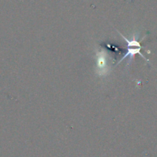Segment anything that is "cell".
I'll list each match as a JSON object with an SVG mask.
<instances>
[{"label":"cell","mask_w":157,"mask_h":157,"mask_svg":"<svg viewBox=\"0 0 157 157\" xmlns=\"http://www.w3.org/2000/svg\"><path fill=\"white\" fill-rule=\"evenodd\" d=\"M120 34V36H122V37L123 38V39H125V41H126V48H130V47H138V48H143L142 47L141 44H140V42L137 40V39H138V37L136 36H132V39H131V40H129V39H128L127 38L125 37L123 35H122L121 33H119Z\"/></svg>","instance_id":"7a4b0ae2"},{"label":"cell","mask_w":157,"mask_h":157,"mask_svg":"<svg viewBox=\"0 0 157 157\" xmlns=\"http://www.w3.org/2000/svg\"><path fill=\"white\" fill-rule=\"evenodd\" d=\"M141 49H142V48H134V49H132V48H127V52H126V54L124 55V56H123V58L121 59V60H120V62L118 63V64L121 63L122 61H123V59H126V57H129V62L127 63V65H129V64H130L131 61L132 60V58L135 56L136 54H139V55H140L142 57H143V58L146 59V58L143 56V54L140 52V50H141Z\"/></svg>","instance_id":"6da1fadb"}]
</instances>
